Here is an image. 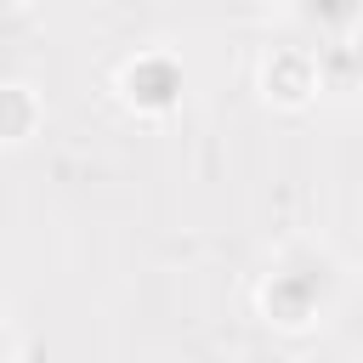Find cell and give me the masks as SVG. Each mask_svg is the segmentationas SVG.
Wrapping results in <instances>:
<instances>
[{
  "mask_svg": "<svg viewBox=\"0 0 363 363\" xmlns=\"http://www.w3.org/2000/svg\"><path fill=\"white\" fill-rule=\"evenodd\" d=\"M0 6H6V0H0Z\"/></svg>",
  "mask_w": 363,
  "mask_h": 363,
  "instance_id": "cell-7",
  "label": "cell"
},
{
  "mask_svg": "<svg viewBox=\"0 0 363 363\" xmlns=\"http://www.w3.org/2000/svg\"><path fill=\"white\" fill-rule=\"evenodd\" d=\"M295 17L318 34H352L363 23V0H295Z\"/></svg>",
  "mask_w": 363,
  "mask_h": 363,
  "instance_id": "cell-5",
  "label": "cell"
},
{
  "mask_svg": "<svg viewBox=\"0 0 363 363\" xmlns=\"http://www.w3.org/2000/svg\"><path fill=\"white\" fill-rule=\"evenodd\" d=\"M0 352H11V340H6V335H0Z\"/></svg>",
  "mask_w": 363,
  "mask_h": 363,
  "instance_id": "cell-6",
  "label": "cell"
},
{
  "mask_svg": "<svg viewBox=\"0 0 363 363\" xmlns=\"http://www.w3.org/2000/svg\"><path fill=\"white\" fill-rule=\"evenodd\" d=\"M261 85H267V96H272V102L301 108V102H312V91L323 85V74L312 68V57H306V51H272V57H267V68H261Z\"/></svg>",
  "mask_w": 363,
  "mask_h": 363,
  "instance_id": "cell-3",
  "label": "cell"
},
{
  "mask_svg": "<svg viewBox=\"0 0 363 363\" xmlns=\"http://www.w3.org/2000/svg\"><path fill=\"white\" fill-rule=\"evenodd\" d=\"M335 284H340V272H335V255H329V250H318V244H289V250L272 261V272L261 278L255 306H261V318L278 323V329H306V323H318V318L329 312Z\"/></svg>",
  "mask_w": 363,
  "mask_h": 363,
  "instance_id": "cell-1",
  "label": "cell"
},
{
  "mask_svg": "<svg viewBox=\"0 0 363 363\" xmlns=\"http://www.w3.org/2000/svg\"><path fill=\"white\" fill-rule=\"evenodd\" d=\"M119 96L136 113H170L182 102V62L170 51H142L119 68Z\"/></svg>",
  "mask_w": 363,
  "mask_h": 363,
  "instance_id": "cell-2",
  "label": "cell"
},
{
  "mask_svg": "<svg viewBox=\"0 0 363 363\" xmlns=\"http://www.w3.org/2000/svg\"><path fill=\"white\" fill-rule=\"evenodd\" d=\"M40 96L34 85H0V142H28L40 130Z\"/></svg>",
  "mask_w": 363,
  "mask_h": 363,
  "instance_id": "cell-4",
  "label": "cell"
}]
</instances>
